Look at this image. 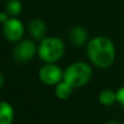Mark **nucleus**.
Masks as SVG:
<instances>
[{
    "label": "nucleus",
    "instance_id": "ddd939ff",
    "mask_svg": "<svg viewBox=\"0 0 124 124\" xmlns=\"http://www.w3.org/2000/svg\"><path fill=\"white\" fill-rule=\"evenodd\" d=\"M116 100L121 106L124 108V87H121L116 92Z\"/></svg>",
    "mask_w": 124,
    "mask_h": 124
},
{
    "label": "nucleus",
    "instance_id": "4468645a",
    "mask_svg": "<svg viewBox=\"0 0 124 124\" xmlns=\"http://www.w3.org/2000/svg\"><path fill=\"white\" fill-rule=\"evenodd\" d=\"M8 20H9V14L7 12H2L1 14H0V21H1L2 23H6Z\"/></svg>",
    "mask_w": 124,
    "mask_h": 124
},
{
    "label": "nucleus",
    "instance_id": "f257e3e1",
    "mask_svg": "<svg viewBox=\"0 0 124 124\" xmlns=\"http://www.w3.org/2000/svg\"><path fill=\"white\" fill-rule=\"evenodd\" d=\"M87 54L90 61L96 66L107 69L114 62L116 48L111 39L105 36H98L88 43Z\"/></svg>",
    "mask_w": 124,
    "mask_h": 124
},
{
    "label": "nucleus",
    "instance_id": "f03ea898",
    "mask_svg": "<svg viewBox=\"0 0 124 124\" xmlns=\"http://www.w3.org/2000/svg\"><path fill=\"white\" fill-rule=\"evenodd\" d=\"M92 77V69L85 62H75L65 70L63 81L73 88L82 87L89 82Z\"/></svg>",
    "mask_w": 124,
    "mask_h": 124
},
{
    "label": "nucleus",
    "instance_id": "1a4fd4ad",
    "mask_svg": "<svg viewBox=\"0 0 124 124\" xmlns=\"http://www.w3.org/2000/svg\"><path fill=\"white\" fill-rule=\"evenodd\" d=\"M14 116V111L10 103L2 101L0 105V124H11Z\"/></svg>",
    "mask_w": 124,
    "mask_h": 124
},
{
    "label": "nucleus",
    "instance_id": "0eeeda50",
    "mask_svg": "<svg viewBox=\"0 0 124 124\" xmlns=\"http://www.w3.org/2000/svg\"><path fill=\"white\" fill-rule=\"evenodd\" d=\"M28 32L31 36L37 40H43L46 38V33H47V26L45 22L40 19H34L28 24Z\"/></svg>",
    "mask_w": 124,
    "mask_h": 124
},
{
    "label": "nucleus",
    "instance_id": "423d86ee",
    "mask_svg": "<svg viewBox=\"0 0 124 124\" xmlns=\"http://www.w3.org/2000/svg\"><path fill=\"white\" fill-rule=\"evenodd\" d=\"M24 34V26L20 20L15 17L9 19L3 23V35L9 41H19Z\"/></svg>",
    "mask_w": 124,
    "mask_h": 124
},
{
    "label": "nucleus",
    "instance_id": "9b49d317",
    "mask_svg": "<svg viewBox=\"0 0 124 124\" xmlns=\"http://www.w3.org/2000/svg\"><path fill=\"white\" fill-rule=\"evenodd\" d=\"M73 87L65 82H60L56 88V96L59 99H68L72 94Z\"/></svg>",
    "mask_w": 124,
    "mask_h": 124
},
{
    "label": "nucleus",
    "instance_id": "39448f33",
    "mask_svg": "<svg viewBox=\"0 0 124 124\" xmlns=\"http://www.w3.org/2000/svg\"><path fill=\"white\" fill-rule=\"evenodd\" d=\"M36 51L37 48L35 44L30 39H24L17 44V46L13 51V56L17 62L24 63V62H28L30 60H32Z\"/></svg>",
    "mask_w": 124,
    "mask_h": 124
},
{
    "label": "nucleus",
    "instance_id": "6e6552de",
    "mask_svg": "<svg viewBox=\"0 0 124 124\" xmlns=\"http://www.w3.org/2000/svg\"><path fill=\"white\" fill-rule=\"evenodd\" d=\"M70 40L75 47H83L87 41V32L82 26H74L70 31Z\"/></svg>",
    "mask_w": 124,
    "mask_h": 124
},
{
    "label": "nucleus",
    "instance_id": "2eb2a0df",
    "mask_svg": "<svg viewBox=\"0 0 124 124\" xmlns=\"http://www.w3.org/2000/svg\"><path fill=\"white\" fill-rule=\"evenodd\" d=\"M107 124H121V123L118 122V121H116V120H111V121H109Z\"/></svg>",
    "mask_w": 124,
    "mask_h": 124
},
{
    "label": "nucleus",
    "instance_id": "20e7f679",
    "mask_svg": "<svg viewBox=\"0 0 124 124\" xmlns=\"http://www.w3.org/2000/svg\"><path fill=\"white\" fill-rule=\"evenodd\" d=\"M63 75L64 72L54 63L46 64L39 70V78L46 85H58L63 79Z\"/></svg>",
    "mask_w": 124,
    "mask_h": 124
},
{
    "label": "nucleus",
    "instance_id": "9d476101",
    "mask_svg": "<svg viewBox=\"0 0 124 124\" xmlns=\"http://www.w3.org/2000/svg\"><path fill=\"white\" fill-rule=\"evenodd\" d=\"M99 101L103 106H111L116 100V93L112 92L111 89H105L99 95Z\"/></svg>",
    "mask_w": 124,
    "mask_h": 124
},
{
    "label": "nucleus",
    "instance_id": "7ed1b4c3",
    "mask_svg": "<svg viewBox=\"0 0 124 124\" xmlns=\"http://www.w3.org/2000/svg\"><path fill=\"white\" fill-rule=\"evenodd\" d=\"M64 43L58 37H46L38 47L39 58L47 63H54L63 56Z\"/></svg>",
    "mask_w": 124,
    "mask_h": 124
},
{
    "label": "nucleus",
    "instance_id": "f8f14e48",
    "mask_svg": "<svg viewBox=\"0 0 124 124\" xmlns=\"http://www.w3.org/2000/svg\"><path fill=\"white\" fill-rule=\"evenodd\" d=\"M22 12V2L20 0H10L7 3V13L10 16L15 17Z\"/></svg>",
    "mask_w": 124,
    "mask_h": 124
}]
</instances>
